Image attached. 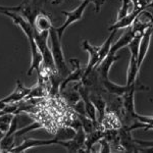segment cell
Listing matches in <instances>:
<instances>
[{
    "mask_svg": "<svg viewBox=\"0 0 153 153\" xmlns=\"http://www.w3.org/2000/svg\"><path fill=\"white\" fill-rule=\"evenodd\" d=\"M135 140L136 144L140 147H153V140L152 141H144V140Z\"/></svg>",
    "mask_w": 153,
    "mask_h": 153,
    "instance_id": "obj_21",
    "label": "cell"
},
{
    "mask_svg": "<svg viewBox=\"0 0 153 153\" xmlns=\"http://www.w3.org/2000/svg\"><path fill=\"white\" fill-rule=\"evenodd\" d=\"M73 108L75 109V111L76 113H79V114H86L85 104H84L82 99H81L80 101H78L75 105H73Z\"/></svg>",
    "mask_w": 153,
    "mask_h": 153,
    "instance_id": "obj_19",
    "label": "cell"
},
{
    "mask_svg": "<svg viewBox=\"0 0 153 153\" xmlns=\"http://www.w3.org/2000/svg\"><path fill=\"white\" fill-rule=\"evenodd\" d=\"M90 99L93 104H94L96 110H97V122L98 125H99L101 120H102V118L104 117L106 109H107L106 101L103 99L101 95L95 94V93H90Z\"/></svg>",
    "mask_w": 153,
    "mask_h": 153,
    "instance_id": "obj_11",
    "label": "cell"
},
{
    "mask_svg": "<svg viewBox=\"0 0 153 153\" xmlns=\"http://www.w3.org/2000/svg\"><path fill=\"white\" fill-rule=\"evenodd\" d=\"M70 62L71 65H75L74 71H71V73L61 81L60 86H59V93L62 92L65 89H66L68 85L71 82H82L84 73H85V68L81 66V63L79 59H71Z\"/></svg>",
    "mask_w": 153,
    "mask_h": 153,
    "instance_id": "obj_3",
    "label": "cell"
},
{
    "mask_svg": "<svg viewBox=\"0 0 153 153\" xmlns=\"http://www.w3.org/2000/svg\"><path fill=\"white\" fill-rule=\"evenodd\" d=\"M90 1V3H93L95 6V12L96 13H98V12L100 11L101 7H102L103 4L105 3V0H89Z\"/></svg>",
    "mask_w": 153,
    "mask_h": 153,
    "instance_id": "obj_20",
    "label": "cell"
},
{
    "mask_svg": "<svg viewBox=\"0 0 153 153\" xmlns=\"http://www.w3.org/2000/svg\"><path fill=\"white\" fill-rule=\"evenodd\" d=\"M153 35V25L145 30L143 32V35L140 41L139 45V53H138V60H137V65L138 68H141V65L144 61L145 57H146V54L148 52V49L150 46V42H151V37Z\"/></svg>",
    "mask_w": 153,
    "mask_h": 153,
    "instance_id": "obj_6",
    "label": "cell"
},
{
    "mask_svg": "<svg viewBox=\"0 0 153 153\" xmlns=\"http://www.w3.org/2000/svg\"><path fill=\"white\" fill-rule=\"evenodd\" d=\"M136 34H137V32H136L132 27H129V29L123 34V36L120 37V38H118V40L115 42L114 44H111V47H110L109 53L108 54L114 55V54H117V52L120 49L128 46L130 42L133 40V38L136 36Z\"/></svg>",
    "mask_w": 153,
    "mask_h": 153,
    "instance_id": "obj_9",
    "label": "cell"
},
{
    "mask_svg": "<svg viewBox=\"0 0 153 153\" xmlns=\"http://www.w3.org/2000/svg\"><path fill=\"white\" fill-rule=\"evenodd\" d=\"M132 5H133V3H132V1H131V0H123V4H122L120 9L118 10L117 21H118V19H120L123 18H125V16H128L130 12H132L133 10H131V9H132Z\"/></svg>",
    "mask_w": 153,
    "mask_h": 153,
    "instance_id": "obj_16",
    "label": "cell"
},
{
    "mask_svg": "<svg viewBox=\"0 0 153 153\" xmlns=\"http://www.w3.org/2000/svg\"><path fill=\"white\" fill-rule=\"evenodd\" d=\"M42 128H43V125H42L41 123L34 122L33 124L27 126V127H25V128H21V129H19L16 131V132L14 133V139L16 140L19 137H22V136H24L25 134H27V133H30V132H32V131H35V130L42 129Z\"/></svg>",
    "mask_w": 153,
    "mask_h": 153,
    "instance_id": "obj_15",
    "label": "cell"
},
{
    "mask_svg": "<svg viewBox=\"0 0 153 153\" xmlns=\"http://www.w3.org/2000/svg\"><path fill=\"white\" fill-rule=\"evenodd\" d=\"M133 3V5H134V9H138V8H142V7L138 6L139 5V0H131Z\"/></svg>",
    "mask_w": 153,
    "mask_h": 153,
    "instance_id": "obj_22",
    "label": "cell"
},
{
    "mask_svg": "<svg viewBox=\"0 0 153 153\" xmlns=\"http://www.w3.org/2000/svg\"><path fill=\"white\" fill-rule=\"evenodd\" d=\"M32 87H26L24 86L19 80L16 81V87L9 95H7L6 97L0 99L3 103L9 104V103H19L22 100L26 99V97L29 95V93L31 92Z\"/></svg>",
    "mask_w": 153,
    "mask_h": 153,
    "instance_id": "obj_5",
    "label": "cell"
},
{
    "mask_svg": "<svg viewBox=\"0 0 153 153\" xmlns=\"http://www.w3.org/2000/svg\"><path fill=\"white\" fill-rule=\"evenodd\" d=\"M99 82L101 85H102V87L105 89V91H107V92L111 95L117 96V97H122L128 90H130V89L136 84V83H134L133 85H130V86L117 85V84L111 82V81L109 80V78L101 79V80H99Z\"/></svg>",
    "mask_w": 153,
    "mask_h": 153,
    "instance_id": "obj_7",
    "label": "cell"
},
{
    "mask_svg": "<svg viewBox=\"0 0 153 153\" xmlns=\"http://www.w3.org/2000/svg\"><path fill=\"white\" fill-rule=\"evenodd\" d=\"M104 137V131L97 129L94 130L93 132L89 133L86 135V140H85V145H84V151H90L92 150L93 146L96 143L99 142L100 139Z\"/></svg>",
    "mask_w": 153,
    "mask_h": 153,
    "instance_id": "obj_12",
    "label": "cell"
},
{
    "mask_svg": "<svg viewBox=\"0 0 153 153\" xmlns=\"http://www.w3.org/2000/svg\"><path fill=\"white\" fill-rule=\"evenodd\" d=\"M49 37L51 40V52H52L54 63H55L56 73L63 80L71 73V70L65 63V54H63L62 46H61V40L59 39L54 27H52L49 31Z\"/></svg>",
    "mask_w": 153,
    "mask_h": 153,
    "instance_id": "obj_1",
    "label": "cell"
},
{
    "mask_svg": "<svg viewBox=\"0 0 153 153\" xmlns=\"http://www.w3.org/2000/svg\"><path fill=\"white\" fill-rule=\"evenodd\" d=\"M89 4H90V1H89V0H83L82 3L76 7V8L74 9V10L61 11V13L65 14V16H66V19L60 27L55 28V31H56V33H57V35H58L60 40H62L63 33H65V31L71 26V24H74V23H76V22H79L80 19H82L84 12H85L86 8L88 7Z\"/></svg>",
    "mask_w": 153,
    "mask_h": 153,
    "instance_id": "obj_2",
    "label": "cell"
},
{
    "mask_svg": "<svg viewBox=\"0 0 153 153\" xmlns=\"http://www.w3.org/2000/svg\"><path fill=\"white\" fill-rule=\"evenodd\" d=\"M83 49L89 53V61L85 68L83 79H85L98 65V58H99V46H93L89 43L88 40H84L82 43Z\"/></svg>",
    "mask_w": 153,
    "mask_h": 153,
    "instance_id": "obj_4",
    "label": "cell"
},
{
    "mask_svg": "<svg viewBox=\"0 0 153 153\" xmlns=\"http://www.w3.org/2000/svg\"><path fill=\"white\" fill-rule=\"evenodd\" d=\"M76 130L71 127H65L58 129L57 133L55 135V138L59 141H65V140H71L75 137Z\"/></svg>",
    "mask_w": 153,
    "mask_h": 153,
    "instance_id": "obj_14",
    "label": "cell"
},
{
    "mask_svg": "<svg viewBox=\"0 0 153 153\" xmlns=\"http://www.w3.org/2000/svg\"><path fill=\"white\" fill-rule=\"evenodd\" d=\"M22 7H23V4H19V5L16 6H3V5H0V13L4 14L5 16L6 12L11 11V12H21L22 10Z\"/></svg>",
    "mask_w": 153,
    "mask_h": 153,
    "instance_id": "obj_17",
    "label": "cell"
},
{
    "mask_svg": "<svg viewBox=\"0 0 153 153\" xmlns=\"http://www.w3.org/2000/svg\"><path fill=\"white\" fill-rule=\"evenodd\" d=\"M60 94L62 95L63 98H65L66 103L71 106L75 105L78 101L81 100V95H80V93H79L76 87L75 89H71V90H66V89H65L62 92H60Z\"/></svg>",
    "mask_w": 153,
    "mask_h": 153,
    "instance_id": "obj_13",
    "label": "cell"
},
{
    "mask_svg": "<svg viewBox=\"0 0 153 153\" xmlns=\"http://www.w3.org/2000/svg\"><path fill=\"white\" fill-rule=\"evenodd\" d=\"M33 27L35 31L42 33V32H49L53 26L52 22H51V18L48 14L44 13V12H39L34 18Z\"/></svg>",
    "mask_w": 153,
    "mask_h": 153,
    "instance_id": "obj_10",
    "label": "cell"
},
{
    "mask_svg": "<svg viewBox=\"0 0 153 153\" xmlns=\"http://www.w3.org/2000/svg\"><path fill=\"white\" fill-rule=\"evenodd\" d=\"M100 144V149H99V152H110L111 151V147H110V143L105 139L104 137L102 139L99 140L98 142Z\"/></svg>",
    "mask_w": 153,
    "mask_h": 153,
    "instance_id": "obj_18",
    "label": "cell"
},
{
    "mask_svg": "<svg viewBox=\"0 0 153 153\" xmlns=\"http://www.w3.org/2000/svg\"><path fill=\"white\" fill-rule=\"evenodd\" d=\"M143 9L145 8H138V9H134L132 12H130L128 16H126L125 18L118 19V21L114 22L111 26L108 28V31L109 32H112V31H117V30H120V29H126V28H129L133 25L134 21L136 19L139 13L141 12Z\"/></svg>",
    "mask_w": 153,
    "mask_h": 153,
    "instance_id": "obj_8",
    "label": "cell"
}]
</instances>
